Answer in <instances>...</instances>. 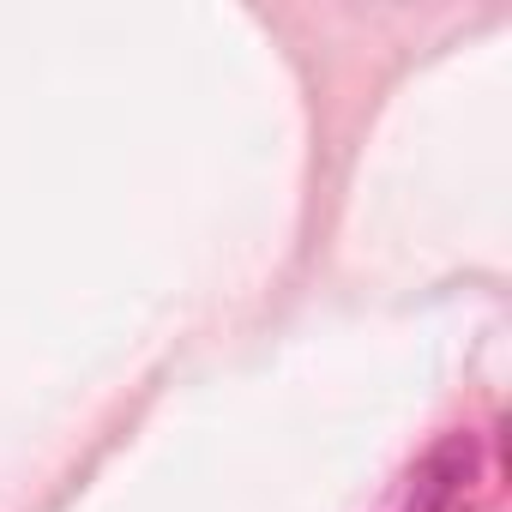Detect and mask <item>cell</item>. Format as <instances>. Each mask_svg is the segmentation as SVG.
<instances>
[]
</instances>
